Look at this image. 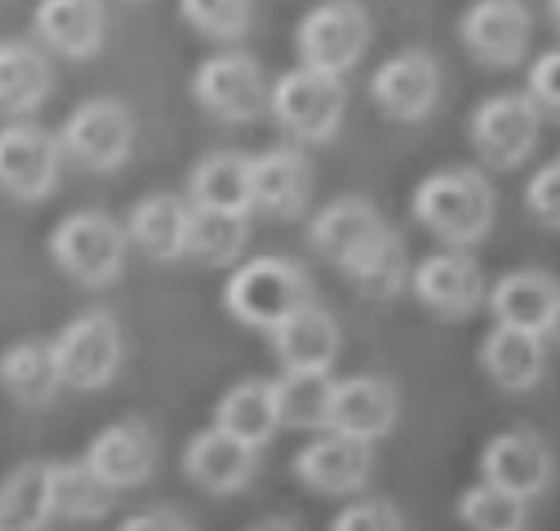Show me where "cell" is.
Listing matches in <instances>:
<instances>
[{
  "instance_id": "1",
  "label": "cell",
  "mask_w": 560,
  "mask_h": 531,
  "mask_svg": "<svg viewBox=\"0 0 560 531\" xmlns=\"http://www.w3.org/2000/svg\"><path fill=\"white\" fill-rule=\"evenodd\" d=\"M412 215L445 246L469 250L492 229L495 187L475 166L436 170L416 187Z\"/></svg>"
},
{
  "instance_id": "2",
  "label": "cell",
  "mask_w": 560,
  "mask_h": 531,
  "mask_svg": "<svg viewBox=\"0 0 560 531\" xmlns=\"http://www.w3.org/2000/svg\"><path fill=\"white\" fill-rule=\"evenodd\" d=\"M315 303L312 276L288 256H258L237 265L223 286V307L246 327L273 333Z\"/></svg>"
},
{
  "instance_id": "3",
  "label": "cell",
  "mask_w": 560,
  "mask_h": 531,
  "mask_svg": "<svg viewBox=\"0 0 560 531\" xmlns=\"http://www.w3.org/2000/svg\"><path fill=\"white\" fill-rule=\"evenodd\" d=\"M125 223L107 211L86 208L62 217L48 238V253L62 274L83 288H104L119 279L128 258Z\"/></svg>"
},
{
  "instance_id": "4",
  "label": "cell",
  "mask_w": 560,
  "mask_h": 531,
  "mask_svg": "<svg viewBox=\"0 0 560 531\" xmlns=\"http://www.w3.org/2000/svg\"><path fill=\"white\" fill-rule=\"evenodd\" d=\"M276 123L303 143H326L341 128L347 113V86L338 74L317 72L308 66L288 69L270 86V107Z\"/></svg>"
},
{
  "instance_id": "5",
  "label": "cell",
  "mask_w": 560,
  "mask_h": 531,
  "mask_svg": "<svg viewBox=\"0 0 560 531\" xmlns=\"http://www.w3.org/2000/svg\"><path fill=\"white\" fill-rule=\"evenodd\" d=\"M542 111L528 92H499L471 111L469 140L483 166L516 170L540 143Z\"/></svg>"
},
{
  "instance_id": "6",
  "label": "cell",
  "mask_w": 560,
  "mask_h": 531,
  "mask_svg": "<svg viewBox=\"0 0 560 531\" xmlns=\"http://www.w3.org/2000/svg\"><path fill=\"white\" fill-rule=\"evenodd\" d=\"M51 342L62 386L74 392H98L110 386L122 362V330L113 312L86 309L72 318Z\"/></svg>"
},
{
  "instance_id": "7",
  "label": "cell",
  "mask_w": 560,
  "mask_h": 531,
  "mask_svg": "<svg viewBox=\"0 0 560 531\" xmlns=\"http://www.w3.org/2000/svg\"><path fill=\"white\" fill-rule=\"evenodd\" d=\"M371 45V15L359 0H324L296 24L300 62L317 72H350Z\"/></svg>"
},
{
  "instance_id": "8",
  "label": "cell",
  "mask_w": 560,
  "mask_h": 531,
  "mask_svg": "<svg viewBox=\"0 0 560 531\" xmlns=\"http://www.w3.org/2000/svg\"><path fill=\"white\" fill-rule=\"evenodd\" d=\"M196 104L220 123L244 125L258 119L270 107L265 69L246 51H225L196 69L194 83Z\"/></svg>"
},
{
  "instance_id": "9",
  "label": "cell",
  "mask_w": 560,
  "mask_h": 531,
  "mask_svg": "<svg viewBox=\"0 0 560 531\" xmlns=\"http://www.w3.org/2000/svg\"><path fill=\"white\" fill-rule=\"evenodd\" d=\"M133 125L131 111L119 99L98 95L78 104L69 119L62 123L60 143L62 152L92 173H113L131 158Z\"/></svg>"
},
{
  "instance_id": "10",
  "label": "cell",
  "mask_w": 560,
  "mask_h": 531,
  "mask_svg": "<svg viewBox=\"0 0 560 531\" xmlns=\"http://www.w3.org/2000/svg\"><path fill=\"white\" fill-rule=\"evenodd\" d=\"M418 303L442 321H466L487 303L489 288L480 265L466 250H439L421 258L409 276Z\"/></svg>"
},
{
  "instance_id": "11",
  "label": "cell",
  "mask_w": 560,
  "mask_h": 531,
  "mask_svg": "<svg viewBox=\"0 0 560 531\" xmlns=\"http://www.w3.org/2000/svg\"><path fill=\"white\" fill-rule=\"evenodd\" d=\"M60 137L33 123L0 131V191L19 203H42L60 182Z\"/></svg>"
},
{
  "instance_id": "12",
  "label": "cell",
  "mask_w": 560,
  "mask_h": 531,
  "mask_svg": "<svg viewBox=\"0 0 560 531\" xmlns=\"http://www.w3.org/2000/svg\"><path fill=\"white\" fill-rule=\"evenodd\" d=\"M534 19L525 0H475L459 19V42L489 69H510L525 60Z\"/></svg>"
},
{
  "instance_id": "13",
  "label": "cell",
  "mask_w": 560,
  "mask_h": 531,
  "mask_svg": "<svg viewBox=\"0 0 560 531\" xmlns=\"http://www.w3.org/2000/svg\"><path fill=\"white\" fill-rule=\"evenodd\" d=\"M386 232L388 226L377 211V205L357 194L338 196L308 220L312 250L329 265L338 267L341 274L357 265Z\"/></svg>"
},
{
  "instance_id": "14",
  "label": "cell",
  "mask_w": 560,
  "mask_h": 531,
  "mask_svg": "<svg viewBox=\"0 0 560 531\" xmlns=\"http://www.w3.org/2000/svg\"><path fill=\"white\" fill-rule=\"evenodd\" d=\"M439 90H442L439 62L424 48H404L395 57H388L368 83L371 102L395 123L424 119L436 107Z\"/></svg>"
},
{
  "instance_id": "15",
  "label": "cell",
  "mask_w": 560,
  "mask_h": 531,
  "mask_svg": "<svg viewBox=\"0 0 560 531\" xmlns=\"http://www.w3.org/2000/svg\"><path fill=\"white\" fill-rule=\"evenodd\" d=\"M555 472L551 449L534 428L495 434L480 454V475L501 490L530 501L546 493Z\"/></svg>"
},
{
  "instance_id": "16",
  "label": "cell",
  "mask_w": 560,
  "mask_h": 531,
  "mask_svg": "<svg viewBox=\"0 0 560 531\" xmlns=\"http://www.w3.org/2000/svg\"><path fill=\"white\" fill-rule=\"evenodd\" d=\"M315 191V170L303 149L276 146L253 154V211L291 223L306 211Z\"/></svg>"
},
{
  "instance_id": "17",
  "label": "cell",
  "mask_w": 560,
  "mask_h": 531,
  "mask_svg": "<svg viewBox=\"0 0 560 531\" xmlns=\"http://www.w3.org/2000/svg\"><path fill=\"white\" fill-rule=\"evenodd\" d=\"M371 446L326 430L317 440L306 442L294 454L296 481L308 490L324 496H350L359 493L371 478Z\"/></svg>"
},
{
  "instance_id": "18",
  "label": "cell",
  "mask_w": 560,
  "mask_h": 531,
  "mask_svg": "<svg viewBox=\"0 0 560 531\" xmlns=\"http://www.w3.org/2000/svg\"><path fill=\"white\" fill-rule=\"evenodd\" d=\"M398 422V389L377 374L336 380L329 430L359 442H377Z\"/></svg>"
},
{
  "instance_id": "19",
  "label": "cell",
  "mask_w": 560,
  "mask_h": 531,
  "mask_svg": "<svg viewBox=\"0 0 560 531\" xmlns=\"http://www.w3.org/2000/svg\"><path fill=\"white\" fill-rule=\"evenodd\" d=\"M92 470L98 472L104 484L113 490H128L140 487L152 478L154 463H158V442L152 428L143 419H119L90 442L83 454Z\"/></svg>"
},
{
  "instance_id": "20",
  "label": "cell",
  "mask_w": 560,
  "mask_h": 531,
  "mask_svg": "<svg viewBox=\"0 0 560 531\" xmlns=\"http://www.w3.org/2000/svg\"><path fill=\"white\" fill-rule=\"evenodd\" d=\"M258 449H249L220 428H205L184 446L182 470L196 487L214 496H232L253 481Z\"/></svg>"
},
{
  "instance_id": "21",
  "label": "cell",
  "mask_w": 560,
  "mask_h": 531,
  "mask_svg": "<svg viewBox=\"0 0 560 531\" xmlns=\"http://www.w3.org/2000/svg\"><path fill=\"white\" fill-rule=\"evenodd\" d=\"M487 307L495 318V324H508V327L546 336L551 327V318L560 307V282L537 267L510 270L492 282Z\"/></svg>"
},
{
  "instance_id": "22",
  "label": "cell",
  "mask_w": 560,
  "mask_h": 531,
  "mask_svg": "<svg viewBox=\"0 0 560 531\" xmlns=\"http://www.w3.org/2000/svg\"><path fill=\"white\" fill-rule=\"evenodd\" d=\"M194 220V205L178 194L143 196L125 217V232L143 256L152 262H178L187 258V232Z\"/></svg>"
},
{
  "instance_id": "23",
  "label": "cell",
  "mask_w": 560,
  "mask_h": 531,
  "mask_svg": "<svg viewBox=\"0 0 560 531\" xmlns=\"http://www.w3.org/2000/svg\"><path fill=\"white\" fill-rule=\"evenodd\" d=\"M270 336L276 359L282 362V371H317L329 374L341 350V327L326 309L317 303L288 318Z\"/></svg>"
},
{
  "instance_id": "24",
  "label": "cell",
  "mask_w": 560,
  "mask_h": 531,
  "mask_svg": "<svg viewBox=\"0 0 560 531\" xmlns=\"http://www.w3.org/2000/svg\"><path fill=\"white\" fill-rule=\"evenodd\" d=\"M33 24L51 51L69 60H90L102 51L107 15L102 0H42Z\"/></svg>"
},
{
  "instance_id": "25",
  "label": "cell",
  "mask_w": 560,
  "mask_h": 531,
  "mask_svg": "<svg viewBox=\"0 0 560 531\" xmlns=\"http://www.w3.org/2000/svg\"><path fill=\"white\" fill-rule=\"evenodd\" d=\"M480 368L504 392H528L546 371V336L495 324L478 350Z\"/></svg>"
},
{
  "instance_id": "26",
  "label": "cell",
  "mask_w": 560,
  "mask_h": 531,
  "mask_svg": "<svg viewBox=\"0 0 560 531\" xmlns=\"http://www.w3.org/2000/svg\"><path fill=\"white\" fill-rule=\"evenodd\" d=\"M187 199L205 211L253 215V154L211 152L194 166Z\"/></svg>"
},
{
  "instance_id": "27",
  "label": "cell",
  "mask_w": 560,
  "mask_h": 531,
  "mask_svg": "<svg viewBox=\"0 0 560 531\" xmlns=\"http://www.w3.org/2000/svg\"><path fill=\"white\" fill-rule=\"evenodd\" d=\"M0 386L21 407H48L62 389L54 342L21 338L0 354Z\"/></svg>"
},
{
  "instance_id": "28",
  "label": "cell",
  "mask_w": 560,
  "mask_h": 531,
  "mask_svg": "<svg viewBox=\"0 0 560 531\" xmlns=\"http://www.w3.org/2000/svg\"><path fill=\"white\" fill-rule=\"evenodd\" d=\"M214 428L235 437L249 449L267 446L276 437V430H282L279 413H276L273 380H241L237 386L229 389L214 409Z\"/></svg>"
},
{
  "instance_id": "29",
  "label": "cell",
  "mask_w": 560,
  "mask_h": 531,
  "mask_svg": "<svg viewBox=\"0 0 560 531\" xmlns=\"http://www.w3.org/2000/svg\"><path fill=\"white\" fill-rule=\"evenodd\" d=\"M51 460H31L0 481V531H42L54 520Z\"/></svg>"
},
{
  "instance_id": "30",
  "label": "cell",
  "mask_w": 560,
  "mask_h": 531,
  "mask_svg": "<svg viewBox=\"0 0 560 531\" xmlns=\"http://www.w3.org/2000/svg\"><path fill=\"white\" fill-rule=\"evenodd\" d=\"M54 86L48 57L31 42H0V111H36Z\"/></svg>"
},
{
  "instance_id": "31",
  "label": "cell",
  "mask_w": 560,
  "mask_h": 531,
  "mask_svg": "<svg viewBox=\"0 0 560 531\" xmlns=\"http://www.w3.org/2000/svg\"><path fill=\"white\" fill-rule=\"evenodd\" d=\"M332 392H336L332 374L282 371L273 380L279 425L291 430H308V434H326L332 413Z\"/></svg>"
},
{
  "instance_id": "32",
  "label": "cell",
  "mask_w": 560,
  "mask_h": 531,
  "mask_svg": "<svg viewBox=\"0 0 560 531\" xmlns=\"http://www.w3.org/2000/svg\"><path fill=\"white\" fill-rule=\"evenodd\" d=\"M253 235V215H229V211H205L194 208L190 232H187V258L208 270L235 267L244 256Z\"/></svg>"
},
{
  "instance_id": "33",
  "label": "cell",
  "mask_w": 560,
  "mask_h": 531,
  "mask_svg": "<svg viewBox=\"0 0 560 531\" xmlns=\"http://www.w3.org/2000/svg\"><path fill=\"white\" fill-rule=\"evenodd\" d=\"M54 513L62 520H104L116 505V490L98 478L86 460H51Z\"/></svg>"
},
{
  "instance_id": "34",
  "label": "cell",
  "mask_w": 560,
  "mask_h": 531,
  "mask_svg": "<svg viewBox=\"0 0 560 531\" xmlns=\"http://www.w3.org/2000/svg\"><path fill=\"white\" fill-rule=\"evenodd\" d=\"M345 276L371 300H388V297L398 295L407 282V276H412L409 274L407 250H404L398 232L388 229L386 235L380 238L377 244L371 246Z\"/></svg>"
},
{
  "instance_id": "35",
  "label": "cell",
  "mask_w": 560,
  "mask_h": 531,
  "mask_svg": "<svg viewBox=\"0 0 560 531\" xmlns=\"http://www.w3.org/2000/svg\"><path fill=\"white\" fill-rule=\"evenodd\" d=\"M457 517L469 531H525L528 501L480 481L459 496Z\"/></svg>"
},
{
  "instance_id": "36",
  "label": "cell",
  "mask_w": 560,
  "mask_h": 531,
  "mask_svg": "<svg viewBox=\"0 0 560 531\" xmlns=\"http://www.w3.org/2000/svg\"><path fill=\"white\" fill-rule=\"evenodd\" d=\"M190 27L208 39H241L253 19V0H178Z\"/></svg>"
},
{
  "instance_id": "37",
  "label": "cell",
  "mask_w": 560,
  "mask_h": 531,
  "mask_svg": "<svg viewBox=\"0 0 560 531\" xmlns=\"http://www.w3.org/2000/svg\"><path fill=\"white\" fill-rule=\"evenodd\" d=\"M525 205L537 223L560 232V154L530 175L525 184Z\"/></svg>"
},
{
  "instance_id": "38",
  "label": "cell",
  "mask_w": 560,
  "mask_h": 531,
  "mask_svg": "<svg viewBox=\"0 0 560 531\" xmlns=\"http://www.w3.org/2000/svg\"><path fill=\"white\" fill-rule=\"evenodd\" d=\"M329 531H404V520L388 499H362L347 505Z\"/></svg>"
},
{
  "instance_id": "39",
  "label": "cell",
  "mask_w": 560,
  "mask_h": 531,
  "mask_svg": "<svg viewBox=\"0 0 560 531\" xmlns=\"http://www.w3.org/2000/svg\"><path fill=\"white\" fill-rule=\"evenodd\" d=\"M542 113L560 119V48L546 51L528 69V90Z\"/></svg>"
},
{
  "instance_id": "40",
  "label": "cell",
  "mask_w": 560,
  "mask_h": 531,
  "mask_svg": "<svg viewBox=\"0 0 560 531\" xmlns=\"http://www.w3.org/2000/svg\"><path fill=\"white\" fill-rule=\"evenodd\" d=\"M116 531H196L190 522L184 520L182 513L170 511V508H152V511H140L122 520Z\"/></svg>"
},
{
  "instance_id": "41",
  "label": "cell",
  "mask_w": 560,
  "mask_h": 531,
  "mask_svg": "<svg viewBox=\"0 0 560 531\" xmlns=\"http://www.w3.org/2000/svg\"><path fill=\"white\" fill-rule=\"evenodd\" d=\"M246 531H296V529H294V522H291V520H282V517H270V520L255 522L253 529H246Z\"/></svg>"
},
{
  "instance_id": "42",
  "label": "cell",
  "mask_w": 560,
  "mask_h": 531,
  "mask_svg": "<svg viewBox=\"0 0 560 531\" xmlns=\"http://www.w3.org/2000/svg\"><path fill=\"white\" fill-rule=\"evenodd\" d=\"M546 336H549L551 342H555V345L560 348V307H558V312H555V318H551V327H549V333H546Z\"/></svg>"
},
{
  "instance_id": "43",
  "label": "cell",
  "mask_w": 560,
  "mask_h": 531,
  "mask_svg": "<svg viewBox=\"0 0 560 531\" xmlns=\"http://www.w3.org/2000/svg\"><path fill=\"white\" fill-rule=\"evenodd\" d=\"M549 12H551V21H555V31L560 36V0H549Z\"/></svg>"
},
{
  "instance_id": "44",
  "label": "cell",
  "mask_w": 560,
  "mask_h": 531,
  "mask_svg": "<svg viewBox=\"0 0 560 531\" xmlns=\"http://www.w3.org/2000/svg\"><path fill=\"white\" fill-rule=\"evenodd\" d=\"M133 3H137V0H133Z\"/></svg>"
}]
</instances>
